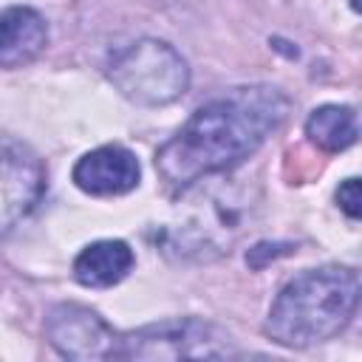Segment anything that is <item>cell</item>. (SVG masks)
<instances>
[{"label":"cell","instance_id":"obj_5","mask_svg":"<svg viewBox=\"0 0 362 362\" xmlns=\"http://www.w3.org/2000/svg\"><path fill=\"white\" fill-rule=\"evenodd\" d=\"M45 337L65 359H110L119 356L122 337L90 308L62 303L45 317Z\"/></svg>","mask_w":362,"mask_h":362},{"label":"cell","instance_id":"obj_10","mask_svg":"<svg viewBox=\"0 0 362 362\" xmlns=\"http://www.w3.org/2000/svg\"><path fill=\"white\" fill-rule=\"evenodd\" d=\"M305 136L325 153H339L345 147H351L359 136V124H356V113L345 105H322L317 110H311L308 122H305Z\"/></svg>","mask_w":362,"mask_h":362},{"label":"cell","instance_id":"obj_6","mask_svg":"<svg viewBox=\"0 0 362 362\" xmlns=\"http://www.w3.org/2000/svg\"><path fill=\"white\" fill-rule=\"evenodd\" d=\"M45 189V173L40 158L20 141H3V232H11L14 223L28 215Z\"/></svg>","mask_w":362,"mask_h":362},{"label":"cell","instance_id":"obj_9","mask_svg":"<svg viewBox=\"0 0 362 362\" xmlns=\"http://www.w3.org/2000/svg\"><path fill=\"white\" fill-rule=\"evenodd\" d=\"M133 269V252L124 240H96L74 260V277L88 288H107L127 277Z\"/></svg>","mask_w":362,"mask_h":362},{"label":"cell","instance_id":"obj_7","mask_svg":"<svg viewBox=\"0 0 362 362\" xmlns=\"http://www.w3.org/2000/svg\"><path fill=\"white\" fill-rule=\"evenodd\" d=\"M74 181L90 195H122L139 184V161L127 147L105 144L76 161Z\"/></svg>","mask_w":362,"mask_h":362},{"label":"cell","instance_id":"obj_11","mask_svg":"<svg viewBox=\"0 0 362 362\" xmlns=\"http://www.w3.org/2000/svg\"><path fill=\"white\" fill-rule=\"evenodd\" d=\"M337 204L345 215L351 218H359L362 221V178H345L339 187H337Z\"/></svg>","mask_w":362,"mask_h":362},{"label":"cell","instance_id":"obj_2","mask_svg":"<svg viewBox=\"0 0 362 362\" xmlns=\"http://www.w3.org/2000/svg\"><path fill=\"white\" fill-rule=\"evenodd\" d=\"M362 300L359 277L345 266H320L297 274L274 297L266 334L288 348H308L339 334Z\"/></svg>","mask_w":362,"mask_h":362},{"label":"cell","instance_id":"obj_8","mask_svg":"<svg viewBox=\"0 0 362 362\" xmlns=\"http://www.w3.org/2000/svg\"><path fill=\"white\" fill-rule=\"evenodd\" d=\"M48 40L45 20L25 6H14L3 11L0 20V62L6 68H17L23 62H31Z\"/></svg>","mask_w":362,"mask_h":362},{"label":"cell","instance_id":"obj_13","mask_svg":"<svg viewBox=\"0 0 362 362\" xmlns=\"http://www.w3.org/2000/svg\"><path fill=\"white\" fill-rule=\"evenodd\" d=\"M351 6H354V11H359V14H362V0H351Z\"/></svg>","mask_w":362,"mask_h":362},{"label":"cell","instance_id":"obj_3","mask_svg":"<svg viewBox=\"0 0 362 362\" xmlns=\"http://www.w3.org/2000/svg\"><path fill=\"white\" fill-rule=\"evenodd\" d=\"M110 82L136 105H170L189 85L181 54L161 40H139L110 59Z\"/></svg>","mask_w":362,"mask_h":362},{"label":"cell","instance_id":"obj_1","mask_svg":"<svg viewBox=\"0 0 362 362\" xmlns=\"http://www.w3.org/2000/svg\"><path fill=\"white\" fill-rule=\"evenodd\" d=\"M288 102L274 88H235L201 105L192 119L156 153V167L173 187L223 173L257 153L280 127Z\"/></svg>","mask_w":362,"mask_h":362},{"label":"cell","instance_id":"obj_4","mask_svg":"<svg viewBox=\"0 0 362 362\" xmlns=\"http://www.w3.org/2000/svg\"><path fill=\"white\" fill-rule=\"evenodd\" d=\"M235 342L201 320H167L122 337L124 359H223L235 356Z\"/></svg>","mask_w":362,"mask_h":362},{"label":"cell","instance_id":"obj_12","mask_svg":"<svg viewBox=\"0 0 362 362\" xmlns=\"http://www.w3.org/2000/svg\"><path fill=\"white\" fill-rule=\"evenodd\" d=\"M288 252H291V243H257L255 249H249L246 263H249V266H255V269H263L269 257L274 260V257L288 255Z\"/></svg>","mask_w":362,"mask_h":362}]
</instances>
